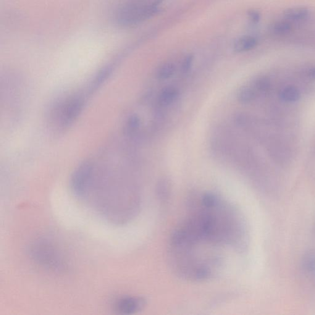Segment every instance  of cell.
Instances as JSON below:
<instances>
[{
	"instance_id": "cell-13",
	"label": "cell",
	"mask_w": 315,
	"mask_h": 315,
	"mask_svg": "<svg viewBox=\"0 0 315 315\" xmlns=\"http://www.w3.org/2000/svg\"><path fill=\"white\" fill-rule=\"evenodd\" d=\"M255 96L254 91L251 89L248 88L241 89L238 94V100L242 103H249L253 101Z\"/></svg>"
},
{
	"instance_id": "cell-4",
	"label": "cell",
	"mask_w": 315,
	"mask_h": 315,
	"mask_svg": "<svg viewBox=\"0 0 315 315\" xmlns=\"http://www.w3.org/2000/svg\"><path fill=\"white\" fill-rule=\"evenodd\" d=\"M94 166L91 161L83 162L73 171L70 178V185L73 195L79 199L82 198L90 184Z\"/></svg>"
},
{
	"instance_id": "cell-3",
	"label": "cell",
	"mask_w": 315,
	"mask_h": 315,
	"mask_svg": "<svg viewBox=\"0 0 315 315\" xmlns=\"http://www.w3.org/2000/svg\"><path fill=\"white\" fill-rule=\"evenodd\" d=\"M85 102V96L79 94L69 97L58 105L54 116L60 127L65 128L72 125L82 112Z\"/></svg>"
},
{
	"instance_id": "cell-11",
	"label": "cell",
	"mask_w": 315,
	"mask_h": 315,
	"mask_svg": "<svg viewBox=\"0 0 315 315\" xmlns=\"http://www.w3.org/2000/svg\"><path fill=\"white\" fill-rule=\"evenodd\" d=\"M273 32L278 35H285L292 29V25L289 21L280 20L273 23L271 27Z\"/></svg>"
},
{
	"instance_id": "cell-7",
	"label": "cell",
	"mask_w": 315,
	"mask_h": 315,
	"mask_svg": "<svg viewBox=\"0 0 315 315\" xmlns=\"http://www.w3.org/2000/svg\"><path fill=\"white\" fill-rule=\"evenodd\" d=\"M283 14L286 19L301 21L307 19L309 16V10L306 7H291L285 10Z\"/></svg>"
},
{
	"instance_id": "cell-1",
	"label": "cell",
	"mask_w": 315,
	"mask_h": 315,
	"mask_svg": "<svg viewBox=\"0 0 315 315\" xmlns=\"http://www.w3.org/2000/svg\"><path fill=\"white\" fill-rule=\"evenodd\" d=\"M31 259L43 269L56 274H64L69 270V261L62 249L47 238L35 241L30 247Z\"/></svg>"
},
{
	"instance_id": "cell-10",
	"label": "cell",
	"mask_w": 315,
	"mask_h": 315,
	"mask_svg": "<svg viewBox=\"0 0 315 315\" xmlns=\"http://www.w3.org/2000/svg\"><path fill=\"white\" fill-rule=\"evenodd\" d=\"M280 96L283 101L287 102L298 101L301 97L299 89L293 86H289L283 89Z\"/></svg>"
},
{
	"instance_id": "cell-8",
	"label": "cell",
	"mask_w": 315,
	"mask_h": 315,
	"mask_svg": "<svg viewBox=\"0 0 315 315\" xmlns=\"http://www.w3.org/2000/svg\"><path fill=\"white\" fill-rule=\"evenodd\" d=\"M302 266L307 274L315 278V249H312L306 253L303 257Z\"/></svg>"
},
{
	"instance_id": "cell-15",
	"label": "cell",
	"mask_w": 315,
	"mask_h": 315,
	"mask_svg": "<svg viewBox=\"0 0 315 315\" xmlns=\"http://www.w3.org/2000/svg\"><path fill=\"white\" fill-rule=\"evenodd\" d=\"M256 86L257 89H259L260 91H267L268 88H269V81L265 78H260L259 80L257 81Z\"/></svg>"
},
{
	"instance_id": "cell-12",
	"label": "cell",
	"mask_w": 315,
	"mask_h": 315,
	"mask_svg": "<svg viewBox=\"0 0 315 315\" xmlns=\"http://www.w3.org/2000/svg\"><path fill=\"white\" fill-rule=\"evenodd\" d=\"M175 71V65L172 63H166L162 65L158 72V78L159 80H166L172 77Z\"/></svg>"
},
{
	"instance_id": "cell-17",
	"label": "cell",
	"mask_w": 315,
	"mask_h": 315,
	"mask_svg": "<svg viewBox=\"0 0 315 315\" xmlns=\"http://www.w3.org/2000/svg\"><path fill=\"white\" fill-rule=\"evenodd\" d=\"M193 60V57L192 55H189V56H187L184 60H183L182 64V70L183 72H187L190 69L191 65H192Z\"/></svg>"
},
{
	"instance_id": "cell-14",
	"label": "cell",
	"mask_w": 315,
	"mask_h": 315,
	"mask_svg": "<svg viewBox=\"0 0 315 315\" xmlns=\"http://www.w3.org/2000/svg\"><path fill=\"white\" fill-rule=\"evenodd\" d=\"M141 120L138 115H133L129 117L127 122V130L129 132H133L140 127Z\"/></svg>"
},
{
	"instance_id": "cell-18",
	"label": "cell",
	"mask_w": 315,
	"mask_h": 315,
	"mask_svg": "<svg viewBox=\"0 0 315 315\" xmlns=\"http://www.w3.org/2000/svg\"><path fill=\"white\" fill-rule=\"evenodd\" d=\"M309 75H311L312 77L315 78V68L310 70Z\"/></svg>"
},
{
	"instance_id": "cell-16",
	"label": "cell",
	"mask_w": 315,
	"mask_h": 315,
	"mask_svg": "<svg viewBox=\"0 0 315 315\" xmlns=\"http://www.w3.org/2000/svg\"><path fill=\"white\" fill-rule=\"evenodd\" d=\"M249 19L253 23L259 22L261 20V15L256 10H250L248 13Z\"/></svg>"
},
{
	"instance_id": "cell-6",
	"label": "cell",
	"mask_w": 315,
	"mask_h": 315,
	"mask_svg": "<svg viewBox=\"0 0 315 315\" xmlns=\"http://www.w3.org/2000/svg\"><path fill=\"white\" fill-rule=\"evenodd\" d=\"M257 39L253 36L246 35L236 39L234 43V50L237 52L250 51L257 45Z\"/></svg>"
},
{
	"instance_id": "cell-2",
	"label": "cell",
	"mask_w": 315,
	"mask_h": 315,
	"mask_svg": "<svg viewBox=\"0 0 315 315\" xmlns=\"http://www.w3.org/2000/svg\"><path fill=\"white\" fill-rule=\"evenodd\" d=\"M165 0H131L118 10L117 21L124 27H133L161 11Z\"/></svg>"
},
{
	"instance_id": "cell-9",
	"label": "cell",
	"mask_w": 315,
	"mask_h": 315,
	"mask_svg": "<svg viewBox=\"0 0 315 315\" xmlns=\"http://www.w3.org/2000/svg\"><path fill=\"white\" fill-rule=\"evenodd\" d=\"M178 91L174 87H167L162 89L159 96V102L163 106L172 103L177 99Z\"/></svg>"
},
{
	"instance_id": "cell-5",
	"label": "cell",
	"mask_w": 315,
	"mask_h": 315,
	"mask_svg": "<svg viewBox=\"0 0 315 315\" xmlns=\"http://www.w3.org/2000/svg\"><path fill=\"white\" fill-rule=\"evenodd\" d=\"M143 306V301L138 298L126 297L118 299L115 302L114 309L118 313L131 314L140 309Z\"/></svg>"
}]
</instances>
